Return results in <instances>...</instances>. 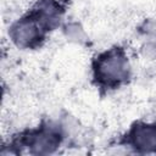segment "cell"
I'll return each mask as SVG.
<instances>
[{"label":"cell","instance_id":"obj_2","mask_svg":"<svg viewBox=\"0 0 156 156\" xmlns=\"http://www.w3.org/2000/svg\"><path fill=\"white\" fill-rule=\"evenodd\" d=\"M48 29L38 20V17L30 12L28 16L17 21L10 30V35L13 43L22 48H32L40 43L44 38V33Z\"/></svg>","mask_w":156,"mask_h":156},{"label":"cell","instance_id":"obj_1","mask_svg":"<svg viewBox=\"0 0 156 156\" xmlns=\"http://www.w3.org/2000/svg\"><path fill=\"white\" fill-rule=\"evenodd\" d=\"M95 78L99 84L116 87L129 77V63L124 51L119 48L111 49L100 55L94 65Z\"/></svg>","mask_w":156,"mask_h":156},{"label":"cell","instance_id":"obj_3","mask_svg":"<svg viewBox=\"0 0 156 156\" xmlns=\"http://www.w3.org/2000/svg\"><path fill=\"white\" fill-rule=\"evenodd\" d=\"M60 140V135L52 129H43L33 133L29 136L27 145L34 154H49L58 146Z\"/></svg>","mask_w":156,"mask_h":156},{"label":"cell","instance_id":"obj_4","mask_svg":"<svg viewBox=\"0 0 156 156\" xmlns=\"http://www.w3.org/2000/svg\"><path fill=\"white\" fill-rule=\"evenodd\" d=\"M132 144L140 151H156V127L150 124H136L130 132Z\"/></svg>","mask_w":156,"mask_h":156}]
</instances>
